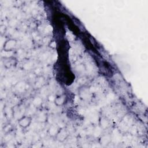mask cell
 Instances as JSON below:
<instances>
[{
    "label": "cell",
    "instance_id": "cell-1",
    "mask_svg": "<svg viewBox=\"0 0 148 148\" xmlns=\"http://www.w3.org/2000/svg\"><path fill=\"white\" fill-rule=\"evenodd\" d=\"M17 40L14 38H10L5 42L3 46V50L5 52L12 51L16 47Z\"/></svg>",
    "mask_w": 148,
    "mask_h": 148
},
{
    "label": "cell",
    "instance_id": "cell-2",
    "mask_svg": "<svg viewBox=\"0 0 148 148\" xmlns=\"http://www.w3.org/2000/svg\"><path fill=\"white\" fill-rule=\"evenodd\" d=\"M32 122V118L29 116H23L18 119V124L22 128H28Z\"/></svg>",
    "mask_w": 148,
    "mask_h": 148
},
{
    "label": "cell",
    "instance_id": "cell-3",
    "mask_svg": "<svg viewBox=\"0 0 148 148\" xmlns=\"http://www.w3.org/2000/svg\"><path fill=\"white\" fill-rule=\"evenodd\" d=\"M68 136V133L65 128H60L56 138V139L61 142L65 140Z\"/></svg>",
    "mask_w": 148,
    "mask_h": 148
},
{
    "label": "cell",
    "instance_id": "cell-4",
    "mask_svg": "<svg viewBox=\"0 0 148 148\" xmlns=\"http://www.w3.org/2000/svg\"><path fill=\"white\" fill-rule=\"evenodd\" d=\"M66 101V96L65 94L58 95L54 98V102L57 106H61L64 105Z\"/></svg>",
    "mask_w": 148,
    "mask_h": 148
},
{
    "label": "cell",
    "instance_id": "cell-5",
    "mask_svg": "<svg viewBox=\"0 0 148 148\" xmlns=\"http://www.w3.org/2000/svg\"><path fill=\"white\" fill-rule=\"evenodd\" d=\"M59 130H60V128L58 127H57L56 125H52L49 129V134H50V135L51 136L56 137L58 132V131H59Z\"/></svg>",
    "mask_w": 148,
    "mask_h": 148
},
{
    "label": "cell",
    "instance_id": "cell-6",
    "mask_svg": "<svg viewBox=\"0 0 148 148\" xmlns=\"http://www.w3.org/2000/svg\"><path fill=\"white\" fill-rule=\"evenodd\" d=\"M42 100L40 98H37L34 101V103L35 106H36V107H39L42 104Z\"/></svg>",
    "mask_w": 148,
    "mask_h": 148
},
{
    "label": "cell",
    "instance_id": "cell-7",
    "mask_svg": "<svg viewBox=\"0 0 148 148\" xmlns=\"http://www.w3.org/2000/svg\"><path fill=\"white\" fill-rule=\"evenodd\" d=\"M5 29H6V27L4 25H1V28H0V31H1L2 34L5 32Z\"/></svg>",
    "mask_w": 148,
    "mask_h": 148
}]
</instances>
